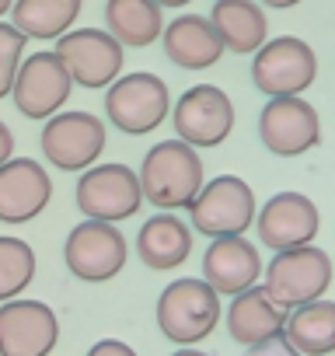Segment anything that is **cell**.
<instances>
[{
  "label": "cell",
  "instance_id": "cell-5",
  "mask_svg": "<svg viewBox=\"0 0 335 356\" xmlns=\"http://www.w3.org/2000/svg\"><path fill=\"white\" fill-rule=\"evenodd\" d=\"M74 196H77V210L84 213V220L122 224L140 213L143 186H140V175L126 164H95L81 171Z\"/></svg>",
  "mask_w": 335,
  "mask_h": 356
},
{
  "label": "cell",
  "instance_id": "cell-33",
  "mask_svg": "<svg viewBox=\"0 0 335 356\" xmlns=\"http://www.w3.org/2000/svg\"><path fill=\"white\" fill-rule=\"evenodd\" d=\"M11 8H15V0H0V18H4Z\"/></svg>",
  "mask_w": 335,
  "mask_h": 356
},
{
  "label": "cell",
  "instance_id": "cell-21",
  "mask_svg": "<svg viewBox=\"0 0 335 356\" xmlns=\"http://www.w3.org/2000/svg\"><path fill=\"white\" fill-rule=\"evenodd\" d=\"M210 22L224 39L227 53L255 56L269 42V22L259 0H213Z\"/></svg>",
  "mask_w": 335,
  "mask_h": 356
},
{
  "label": "cell",
  "instance_id": "cell-28",
  "mask_svg": "<svg viewBox=\"0 0 335 356\" xmlns=\"http://www.w3.org/2000/svg\"><path fill=\"white\" fill-rule=\"evenodd\" d=\"M245 356H300L283 335L279 339H272V342H265V346H255V349H248Z\"/></svg>",
  "mask_w": 335,
  "mask_h": 356
},
{
  "label": "cell",
  "instance_id": "cell-1",
  "mask_svg": "<svg viewBox=\"0 0 335 356\" xmlns=\"http://www.w3.org/2000/svg\"><path fill=\"white\" fill-rule=\"evenodd\" d=\"M143 200L157 210H189L203 193V161L186 140H161L140 161Z\"/></svg>",
  "mask_w": 335,
  "mask_h": 356
},
{
  "label": "cell",
  "instance_id": "cell-15",
  "mask_svg": "<svg viewBox=\"0 0 335 356\" xmlns=\"http://www.w3.org/2000/svg\"><path fill=\"white\" fill-rule=\"evenodd\" d=\"M255 231L269 252L314 245V238L321 231V213L304 193H279L259 210Z\"/></svg>",
  "mask_w": 335,
  "mask_h": 356
},
{
  "label": "cell",
  "instance_id": "cell-6",
  "mask_svg": "<svg viewBox=\"0 0 335 356\" xmlns=\"http://www.w3.org/2000/svg\"><path fill=\"white\" fill-rule=\"evenodd\" d=\"M193 224L199 234L206 238H231V234H245L255 217H259V203L255 193L245 178L238 175H220L213 182L203 186V193L196 196V203L189 207Z\"/></svg>",
  "mask_w": 335,
  "mask_h": 356
},
{
  "label": "cell",
  "instance_id": "cell-12",
  "mask_svg": "<svg viewBox=\"0 0 335 356\" xmlns=\"http://www.w3.org/2000/svg\"><path fill=\"white\" fill-rule=\"evenodd\" d=\"M172 122H175L179 140H186L189 147H196V150L199 147H217L234 129V105L224 95V88L196 84L175 102Z\"/></svg>",
  "mask_w": 335,
  "mask_h": 356
},
{
  "label": "cell",
  "instance_id": "cell-19",
  "mask_svg": "<svg viewBox=\"0 0 335 356\" xmlns=\"http://www.w3.org/2000/svg\"><path fill=\"white\" fill-rule=\"evenodd\" d=\"M164 56L182 70H206L224 56V39L203 15H182L164 25Z\"/></svg>",
  "mask_w": 335,
  "mask_h": 356
},
{
  "label": "cell",
  "instance_id": "cell-29",
  "mask_svg": "<svg viewBox=\"0 0 335 356\" xmlns=\"http://www.w3.org/2000/svg\"><path fill=\"white\" fill-rule=\"evenodd\" d=\"M15 157V133L8 122H0V164H8Z\"/></svg>",
  "mask_w": 335,
  "mask_h": 356
},
{
  "label": "cell",
  "instance_id": "cell-31",
  "mask_svg": "<svg viewBox=\"0 0 335 356\" xmlns=\"http://www.w3.org/2000/svg\"><path fill=\"white\" fill-rule=\"evenodd\" d=\"M172 356H210V353H203V349H196V346H182V349H175Z\"/></svg>",
  "mask_w": 335,
  "mask_h": 356
},
{
  "label": "cell",
  "instance_id": "cell-17",
  "mask_svg": "<svg viewBox=\"0 0 335 356\" xmlns=\"http://www.w3.org/2000/svg\"><path fill=\"white\" fill-rule=\"evenodd\" d=\"M262 273H265L262 255L245 234L213 238L210 248L203 252V280L220 297H238V293L259 286Z\"/></svg>",
  "mask_w": 335,
  "mask_h": 356
},
{
  "label": "cell",
  "instance_id": "cell-22",
  "mask_svg": "<svg viewBox=\"0 0 335 356\" xmlns=\"http://www.w3.org/2000/svg\"><path fill=\"white\" fill-rule=\"evenodd\" d=\"M283 339L300 356H332L335 353V300H311L286 314Z\"/></svg>",
  "mask_w": 335,
  "mask_h": 356
},
{
  "label": "cell",
  "instance_id": "cell-16",
  "mask_svg": "<svg viewBox=\"0 0 335 356\" xmlns=\"http://www.w3.org/2000/svg\"><path fill=\"white\" fill-rule=\"evenodd\" d=\"M53 196L49 171L32 157H11L0 164V224L35 220Z\"/></svg>",
  "mask_w": 335,
  "mask_h": 356
},
{
  "label": "cell",
  "instance_id": "cell-30",
  "mask_svg": "<svg viewBox=\"0 0 335 356\" xmlns=\"http://www.w3.org/2000/svg\"><path fill=\"white\" fill-rule=\"evenodd\" d=\"M265 8H276V11H286V8H297L300 0H262Z\"/></svg>",
  "mask_w": 335,
  "mask_h": 356
},
{
  "label": "cell",
  "instance_id": "cell-26",
  "mask_svg": "<svg viewBox=\"0 0 335 356\" xmlns=\"http://www.w3.org/2000/svg\"><path fill=\"white\" fill-rule=\"evenodd\" d=\"M22 63H25V35L15 25L0 22V98L15 91Z\"/></svg>",
  "mask_w": 335,
  "mask_h": 356
},
{
  "label": "cell",
  "instance_id": "cell-2",
  "mask_svg": "<svg viewBox=\"0 0 335 356\" xmlns=\"http://www.w3.org/2000/svg\"><path fill=\"white\" fill-rule=\"evenodd\" d=\"M220 325V293L199 276L172 280L157 297V328L175 346H199Z\"/></svg>",
  "mask_w": 335,
  "mask_h": 356
},
{
  "label": "cell",
  "instance_id": "cell-24",
  "mask_svg": "<svg viewBox=\"0 0 335 356\" xmlns=\"http://www.w3.org/2000/svg\"><path fill=\"white\" fill-rule=\"evenodd\" d=\"M84 0H15L11 25L25 39H60L74 29Z\"/></svg>",
  "mask_w": 335,
  "mask_h": 356
},
{
  "label": "cell",
  "instance_id": "cell-11",
  "mask_svg": "<svg viewBox=\"0 0 335 356\" xmlns=\"http://www.w3.org/2000/svg\"><path fill=\"white\" fill-rule=\"evenodd\" d=\"M259 140L276 157H300L321 140V119L300 95L269 98L259 112Z\"/></svg>",
  "mask_w": 335,
  "mask_h": 356
},
{
  "label": "cell",
  "instance_id": "cell-3",
  "mask_svg": "<svg viewBox=\"0 0 335 356\" xmlns=\"http://www.w3.org/2000/svg\"><path fill=\"white\" fill-rule=\"evenodd\" d=\"M262 286L286 311H293L300 304H311V300H321L332 286V259L318 245H300V248L276 252L272 262L262 273Z\"/></svg>",
  "mask_w": 335,
  "mask_h": 356
},
{
  "label": "cell",
  "instance_id": "cell-13",
  "mask_svg": "<svg viewBox=\"0 0 335 356\" xmlns=\"http://www.w3.org/2000/svg\"><path fill=\"white\" fill-rule=\"evenodd\" d=\"M70 88H74V81H70L63 60L56 53L42 49V53L25 56L11 98L25 119H53L67 105Z\"/></svg>",
  "mask_w": 335,
  "mask_h": 356
},
{
  "label": "cell",
  "instance_id": "cell-7",
  "mask_svg": "<svg viewBox=\"0 0 335 356\" xmlns=\"http://www.w3.org/2000/svg\"><path fill=\"white\" fill-rule=\"evenodd\" d=\"M318 77V56L314 49L297 39V35H279L269 39L255 56H252V84L269 95H304Z\"/></svg>",
  "mask_w": 335,
  "mask_h": 356
},
{
  "label": "cell",
  "instance_id": "cell-8",
  "mask_svg": "<svg viewBox=\"0 0 335 356\" xmlns=\"http://www.w3.org/2000/svg\"><path fill=\"white\" fill-rule=\"evenodd\" d=\"M42 154L60 171H88L105 150V122L91 112H56L42 126Z\"/></svg>",
  "mask_w": 335,
  "mask_h": 356
},
{
  "label": "cell",
  "instance_id": "cell-9",
  "mask_svg": "<svg viewBox=\"0 0 335 356\" xmlns=\"http://www.w3.org/2000/svg\"><path fill=\"white\" fill-rule=\"evenodd\" d=\"M122 42L108 29H74L56 39V56L81 88H108L122 70Z\"/></svg>",
  "mask_w": 335,
  "mask_h": 356
},
{
  "label": "cell",
  "instance_id": "cell-4",
  "mask_svg": "<svg viewBox=\"0 0 335 356\" xmlns=\"http://www.w3.org/2000/svg\"><path fill=\"white\" fill-rule=\"evenodd\" d=\"M168 112H172V95H168V84L157 74L147 70L126 74L112 81L105 91V115L126 136L154 133L168 119Z\"/></svg>",
  "mask_w": 335,
  "mask_h": 356
},
{
  "label": "cell",
  "instance_id": "cell-27",
  "mask_svg": "<svg viewBox=\"0 0 335 356\" xmlns=\"http://www.w3.org/2000/svg\"><path fill=\"white\" fill-rule=\"evenodd\" d=\"M88 356H136V349L126 346L122 339H98V342L88 349Z\"/></svg>",
  "mask_w": 335,
  "mask_h": 356
},
{
  "label": "cell",
  "instance_id": "cell-23",
  "mask_svg": "<svg viewBox=\"0 0 335 356\" xmlns=\"http://www.w3.org/2000/svg\"><path fill=\"white\" fill-rule=\"evenodd\" d=\"M105 29L133 49L154 46L164 35V15L157 0H108L105 4Z\"/></svg>",
  "mask_w": 335,
  "mask_h": 356
},
{
  "label": "cell",
  "instance_id": "cell-18",
  "mask_svg": "<svg viewBox=\"0 0 335 356\" xmlns=\"http://www.w3.org/2000/svg\"><path fill=\"white\" fill-rule=\"evenodd\" d=\"M286 314L290 311L283 304H276L265 286H252V290L231 297V307L224 314V325H227V335L238 346L255 349V346H265V342H272V339L283 335Z\"/></svg>",
  "mask_w": 335,
  "mask_h": 356
},
{
  "label": "cell",
  "instance_id": "cell-32",
  "mask_svg": "<svg viewBox=\"0 0 335 356\" xmlns=\"http://www.w3.org/2000/svg\"><path fill=\"white\" fill-rule=\"evenodd\" d=\"M157 4H161V8H186L189 0H157Z\"/></svg>",
  "mask_w": 335,
  "mask_h": 356
},
{
  "label": "cell",
  "instance_id": "cell-20",
  "mask_svg": "<svg viewBox=\"0 0 335 356\" xmlns=\"http://www.w3.org/2000/svg\"><path fill=\"white\" fill-rule=\"evenodd\" d=\"M189 252H193V227L182 224L172 210H161L147 224H140L136 255L147 269H154V273L179 269L189 259Z\"/></svg>",
  "mask_w": 335,
  "mask_h": 356
},
{
  "label": "cell",
  "instance_id": "cell-14",
  "mask_svg": "<svg viewBox=\"0 0 335 356\" xmlns=\"http://www.w3.org/2000/svg\"><path fill=\"white\" fill-rule=\"evenodd\" d=\"M56 342L60 321L49 304L25 297L0 304V356H49Z\"/></svg>",
  "mask_w": 335,
  "mask_h": 356
},
{
  "label": "cell",
  "instance_id": "cell-10",
  "mask_svg": "<svg viewBox=\"0 0 335 356\" xmlns=\"http://www.w3.org/2000/svg\"><path fill=\"white\" fill-rule=\"evenodd\" d=\"M126 238L115 224L84 220L67 234L63 262L81 283H108L126 266Z\"/></svg>",
  "mask_w": 335,
  "mask_h": 356
},
{
  "label": "cell",
  "instance_id": "cell-25",
  "mask_svg": "<svg viewBox=\"0 0 335 356\" xmlns=\"http://www.w3.org/2000/svg\"><path fill=\"white\" fill-rule=\"evenodd\" d=\"M35 280V252L28 241L0 234V304H8L28 290Z\"/></svg>",
  "mask_w": 335,
  "mask_h": 356
}]
</instances>
